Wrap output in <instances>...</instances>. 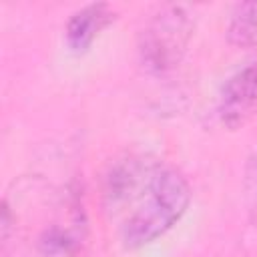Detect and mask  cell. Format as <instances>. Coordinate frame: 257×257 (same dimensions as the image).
<instances>
[{
  "mask_svg": "<svg viewBox=\"0 0 257 257\" xmlns=\"http://www.w3.org/2000/svg\"><path fill=\"white\" fill-rule=\"evenodd\" d=\"M191 199L187 177L179 169L159 163L116 217L120 245L135 251L155 243L185 217Z\"/></svg>",
  "mask_w": 257,
  "mask_h": 257,
  "instance_id": "obj_1",
  "label": "cell"
},
{
  "mask_svg": "<svg viewBox=\"0 0 257 257\" xmlns=\"http://www.w3.org/2000/svg\"><path fill=\"white\" fill-rule=\"evenodd\" d=\"M195 26V12L187 4L159 8L139 32L137 52L141 66L153 76L173 72L187 54Z\"/></svg>",
  "mask_w": 257,
  "mask_h": 257,
  "instance_id": "obj_2",
  "label": "cell"
},
{
  "mask_svg": "<svg viewBox=\"0 0 257 257\" xmlns=\"http://www.w3.org/2000/svg\"><path fill=\"white\" fill-rule=\"evenodd\" d=\"M257 114V62L233 72L221 86L217 116L227 131H239Z\"/></svg>",
  "mask_w": 257,
  "mask_h": 257,
  "instance_id": "obj_3",
  "label": "cell"
},
{
  "mask_svg": "<svg viewBox=\"0 0 257 257\" xmlns=\"http://www.w3.org/2000/svg\"><path fill=\"white\" fill-rule=\"evenodd\" d=\"M112 20H114V12L108 4L98 2V4H86L78 8L68 18L64 28L68 48L76 54L86 52Z\"/></svg>",
  "mask_w": 257,
  "mask_h": 257,
  "instance_id": "obj_4",
  "label": "cell"
},
{
  "mask_svg": "<svg viewBox=\"0 0 257 257\" xmlns=\"http://www.w3.org/2000/svg\"><path fill=\"white\" fill-rule=\"evenodd\" d=\"M227 40L237 48L257 46V2H241L233 8L227 24Z\"/></svg>",
  "mask_w": 257,
  "mask_h": 257,
  "instance_id": "obj_5",
  "label": "cell"
},
{
  "mask_svg": "<svg viewBox=\"0 0 257 257\" xmlns=\"http://www.w3.org/2000/svg\"><path fill=\"white\" fill-rule=\"evenodd\" d=\"M245 193L253 205V209H257V147L251 153V157L247 159L245 165Z\"/></svg>",
  "mask_w": 257,
  "mask_h": 257,
  "instance_id": "obj_6",
  "label": "cell"
}]
</instances>
